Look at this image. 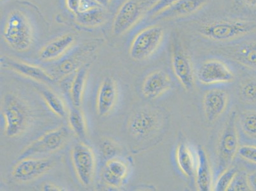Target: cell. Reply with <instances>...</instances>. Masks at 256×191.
Here are the masks:
<instances>
[{
	"instance_id": "obj_4",
	"label": "cell",
	"mask_w": 256,
	"mask_h": 191,
	"mask_svg": "<svg viewBox=\"0 0 256 191\" xmlns=\"http://www.w3.org/2000/svg\"><path fill=\"white\" fill-rule=\"evenodd\" d=\"M104 42V40L96 38L90 40L74 48L67 54L60 58L54 65L50 73L55 79H62L66 76H73L79 68L88 64L94 54Z\"/></svg>"
},
{
	"instance_id": "obj_17",
	"label": "cell",
	"mask_w": 256,
	"mask_h": 191,
	"mask_svg": "<svg viewBox=\"0 0 256 191\" xmlns=\"http://www.w3.org/2000/svg\"><path fill=\"white\" fill-rule=\"evenodd\" d=\"M172 87L171 78L166 72L156 70L146 76L142 84V93L145 98L154 100L168 92Z\"/></svg>"
},
{
	"instance_id": "obj_2",
	"label": "cell",
	"mask_w": 256,
	"mask_h": 191,
	"mask_svg": "<svg viewBox=\"0 0 256 191\" xmlns=\"http://www.w3.org/2000/svg\"><path fill=\"white\" fill-rule=\"evenodd\" d=\"M2 37L6 44L18 52H26L34 42V30L28 16L20 10H13L6 16Z\"/></svg>"
},
{
	"instance_id": "obj_16",
	"label": "cell",
	"mask_w": 256,
	"mask_h": 191,
	"mask_svg": "<svg viewBox=\"0 0 256 191\" xmlns=\"http://www.w3.org/2000/svg\"><path fill=\"white\" fill-rule=\"evenodd\" d=\"M118 88L117 81L111 76L102 80L98 92L96 112L100 117H106L110 114L117 104Z\"/></svg>"
},
{
	"instance_id": "obj_38",
	"label": "cell",
	"mask_w": 256,
	"mask_h": 191,
	"mask_svg": "<svg viewBox=\"0 0 256 191\" xmlns=\"http://www.w3.org/2000/svg\"><path fill=\"white\" fill-rule=\"evenodd\" d=\"M248 179L251 190H256V172L248 174Z\"/></svg>"
},
{
	"instance_id": "obj_7",
	"label": "cell",
	"mask_w": 256,
	"mask_h": 191,
	"mask_svg": "<svg viewBox=\"0 0 256 191\" xmlns=\"http://www.w3.org/2000/svg\"><path fill=\"white\" fill-rule=\"evenodd\" d=\"M236 114L230 116L221 134L218 150V174L230 168L238 152L239 138Z\"/></svg>"
},
{
	"instance_id": "obj_34",
	"label": "cell",
	"mask_w": 256,
	"mask_h": 191,
	"mask_svg": "<svg viewBox=\"0 0 256 191\" xmlns=\"http://www.w3.org/2000/svg\"><path fill=\"white\" fill-rule=\"evenodd\" d=\"M178 1V0H157L148 11V14L153 18H156L160 13L170 8Z\"/></svg>"
},
{
	"instance_id": "obj_24",
	"label": "cell",
	"mask_w": 256,
	"mask_h": 191,
	"mask_svg": "<svg viewBox=\"0 0 256 191\" xmlns=\"http://www.w3.org/2000/svg\"><path fill=\"white\" fill-rule=\"evenodd\" d=\"M90 66H92V64L90 62H88L79 68L74 74L69 93L70 98L74 106L80 108L81 104H82L84 92L86 82H87Z\"/></svg>"
},
{
	"instance_id": "obj_26",
	"label": "cell",
	"mask_w": 256,
	"mask_h": 191,
	"mask_svg": "<svg viewBox=\"0 0 256 191\" xmlns=\"http://www.w3.org/2000/svg\"><path fill=\"white\" fill-rule=\"evenodd\" d=\"M38 92L48 108L54 114L60 118L66 117V106L60 97L48 88H39Z\"/></svg>"
},
{
	"instance_id": "obj_40",
	"label": "cell",
	"mask_w": 256,
	"mask_h": 191,
	"mask_svg": "<svg viewBox=\"0 0 256 191\" xmlns=\"http://www.w3.org/2000/svg\"><path fill=\"white\" fill-rule=\"evenodd\" d=\"M243 1L246 6H250L251 8H256V0H243Z\"/></svg>"
},
{
	"instance_id": "obj_9",
	"label": "cell",
	"mask_w": 256,
	"mask_h": 191,
	"mask_svg": "<svg viewBox=\"0 0 256 191\" xmlns=\"http://www.w3.org/2000/svg\"><path fill=\"white\" fill-rule=\"evenodd\" d=\"M72 164L76 176L85 187L92 185L96 170V156L94 151L84 143L75 144L72 149Z\"/></svg>"
},
{
	"instance_id": "obj_27",
	"label": "cell",
	"mask_w": 256,
	"mask_h": 191,
	"mask_svg": "<svg viewBox=\"0 0 256 191\" xmlns=\"http://www.w3.org/2000/svg\"><path fill=\"white\" fill-rule=\"evenodd\" d=\"M68 121L72 131L82 140L87 138L88 128L84 115L78 107H72L68 112Z\"/></svg>"
},
{
	"instance_id": "obj_28",
	"label": "cell",
	"mask_w": 256,
	"mask_h": 191,
	"mask_svg": "<svg viewBox=\"0 0 256 191\" xmlns=\"http://www.w3.org/2000/svg\"><path fill=\"white\" fill-rule=\"evenodd\" d=\"M238 122L242 134L256 141V110L242 112L238 116Z\"/></svg>"
},
{
	"instance_id": "obj_25",
	"label": "cell",
	"mask_w": 256,
	"mask_h": 191,
	"mask_svg": "<svg viewBox=\"0 0 256 191\" xmlns=\"http://www.w3.org/2000/svg\"><path fill=\"white\" fill-rule=\"evenodd\" d=\"M108 18V12L103 6L79 12L75 15L78 24L84 27L95 28L104 24Z\"/></svg>"
},
{
	"instance_id": "obj_11",
	"label": "cell",
	"mask_w": 256,
	"mask_h": 191,
	"mask_svg": "<svg viewBox=\"0 0 256 191\" xmlns=\"http://www.w3.org/2000/svg\"><path fill=\"white\" fill-rule=\"evenodd\" d=\"M55 162L50 158L28 157L18 160L11 172L12 177L20 182L36 180L48 173Z\"/></svg>"
},
{
	"instance_id": "obj_10",
	"label": "cell",
	"mask_w": 256,
	"mask_h": 191,
	"mask_svg": "<svg viewBox=\"0 0 256 191\" xmlns=\"http://www.w3.org/2000/svg\"><path fill=\"white\" fill-rule=\"evenodd\" d=\"M162 116L156 109L142 108L132 114L128 120V130L134 138H144L162 127Z\"/></svg>"
},
{
	"instance_id": "obj_21",
	"label": "cell",
	"mask_w": 256,
	"mask_h": 191,
	"mask_svg": "<svg viewBox=\"0 0 256 191\" xmlns=\"http://www.w3.org/2000/svg\"><path fill=\"white\" fill-rule=\"evenodd\" d=\"M206 2V0H178L155 18L171 20L192 15L203 8Z\"/></svg>"
},
{
	"instance_id": "obj_19",
	"label": "cell",
	"mask_w": 256,
	"mask_h": 191,
	"mask_svg": "<svg viewBox=\"0 0 256 191\" xmlns=\"http://www.w3.org/2000/svg\"><path fill=\"white\" fill-rule=\"evenodd\" d=\"M129 174V166L124 160L117 157L106 160L103 170L102 179L109 187L120 188L124 184Z\"/></svg>"
},
{
	"instance_id": "obj_6",
	"label": "cell",
	"mask_w": 256,
	"mask_h": 191,
	"mask_svg": "<svg viewBox=\"0 0 256 191\" xmlns=\"http://www.w3.org/2000/svg\"><path fill=\"white\" fill-rule=\"evenodd\" d=\"M164 30L160 25H152L137 32L130 45V57L134 60L150 58L160 48L164 38Z\"/></svg>"
},
{
	"instance_id": "obj_30",
	"label": "cell",
	"mask_w": 256,
	"mask_h": 191,
	"mask_svg": "<svg viewBox=\"0 0 256 191\" xmlns=\"http://www.w3.org/2000/svg\"><path fill=\"white\" fill-rule=\"evenodd\" d=\"M238 173L236 168L230 167L218 174L214 190L216 191L228 190L234 181L235 176Z\"/></svg>"
},
{
	"instance_id": "obj_41",
	"label": "cell",
	"mask_w": 256,
	"mask_h": 191,
	"mask_svg": "<svg viewBox=\"0 0 256 191\" xmlns=\"http://www.w3.org/2000/svg\"><path fill=\"white\" fill-rule=\"evenodd\" d=\"M1 1L3 2V1H4V0H1Z\"/></svg>"
},
{
	"instance_id": "obj_20",
	"label": "cell",
	"mask_w": 256,
	"mask_h": 191,
	"mask_svg": "<svg viewBox=\"0 0 256 191\" xmlns=\"http://www.w3.org/2000/svg\"><path fill=\"white\" fill-rule=\"evenodd\" d=\"M76 40V36L72 34H64L54 39L39 50V59L45 62L60 59L70 50Z\"/></svg>"
},
{
	"instance_id": "obj_1",
	"label": "cell",
	"mask_w": 256,
	"mask_h": 191,
	"mask_svg": "<svg viewBox=\"0 0 256 191\" xmlns=\"http://www.w3.org/2000/svg\"><path fill=\"white\" fill-rule=\"evenodd\" d=\"M1 112L4 120V134L8 138L22 136L32 122L31 109L15 93H6L2 98Z\"/></svg>"
},
{
	"instance_id": "obj_33",
	"label": "cell",
	"mask_w": 256,
	"mask_h": 191,
	"mask_svg": "<svg viewBox=\"0 0 256 191\" xmlns=\"http://www.w3.org/2000/svg\"><path fill=\"white\" fill-rule=\"evenodd\" d=\"M101 152L103 156L104 159L106 160L116 157L118 151V148L117 144L114 143L110 140H106L100 146Z\"/></svg>"
},
{
	"instance_id": "obj_8",
	"label": "cell",
	"mask_w": 256,
	"mask_h": 191,
	"mask_svg": "<svg viewBox=\"0 0 256 191\" xmlns=\"http://www.w3.org/2000/svg\"><path fill=\"white\" fill-rule=\"evenodd\" d=\"M69 135L68 130L64 126L46 132L26 146L20 153L18 160L56 152L66 144Z\"/></svg>"
},
{
	"instance_id": "obj_23",
	"label": "cell",
	"mask_w": 256,
	"mask_h": 191,
	"mask_svg": "<svg viewBox=\"0 0 256 191\" xmlns=\"http://www.w3.org/2000/svg\"><path fill=\"white\" fill-rule=\"evenodd\" d=\"M176 160L178 169L184 176L192 178L195 174L196 154L185 142H181L176 148Z\"/></svg>"
},
{
	"instance_id": "obj_35",
	"label": "cell",
	"mask_w": 256,
	"mask_h": 191,
	"mask_svg": "<svg viewBox=\"0 0 256 191\" xmlns=\"http://www.w3.org/2000/svg\"><path fill=\"white\" fill-rule=\"evenodd\" d=\"M82 0H65L67 9L74 15H76L80 10Z\"/></svg>"
},
{
	"instance_id": "obj_12",
	"label": "cell",
	"mask_w": 256,
	"mask_h": 191,
	"mask_svg": "<svg viewBox=\"0 0 256 191\" xmlns=\"http://www.w3.org/2000/svg\"><path fill=\"white\" fill-rule=\"evenodd\" d=\"M196 78L199 82L204 86L225 84L232 82L234 74L231 68L222 60L210 59L200 64Z\"/></svg>"
},
{
	"instance_id": "obj_3",
	"label": "cell",
	"mask_w": 256,
	"mask_h": 191,
	"mask_svg": "<svg viewBox=\"0 0 256 191\" xmlns=\"http://www.w3.org/2000/svg\"><path fill=\"white\" fill-rule=\"evenodd\" d=\"M256 32V20H220L206 23L199 29L201 36L215 42L234 40Z\"/></svg>"
},
{
	"instance_id": "obj_14",
	"label": "cell",
	"mask_w": 256,
	"mask_h": 191,
	"mask_svg": "<svg viewBox=\"0 0 256 191\" xmlns=\"http://www.w3.org/2000/svg\"><path fill=\"white\" fill-rule=\"evenodd\" d=\"M172 65L174 73L184 90H192L195 74L192 62L180 44H174L172 48Z\"/></svg>"
},
{
	"instance_id": "obj_39",
	"label": "cell",
	"mask_w": 256,
	"mask_h": 191,
	"mask_svg": "<svg viewBox=\"0 0 256 191\" xmlns=\"http://www.w3.org/2000/svg\"><path fill=\"white\" fill-rule=\"evenodd\" d=\"M94 1L97 2L100 6L106 8L109 4H110V2L112 1V0H94Z\"/></svg>"
},
{
	"instance_id": "obj_37",
	"label": "cell",
	"mask_w": 256,
	"mask_h": 191,
	"mask_svg": "<svg viewBox=\"0 0 256 191\" xmlns=\"http://www.w3.org/2000/svg\"><path fill=\"white\" fill-rule=\"evenodd\" d=\"M42 190L46 191H62L66 190L64 188L60 187L56 184L48 182L44 184L42 186Z\"/></svg>"
},
{
	"instance_id": "obj_32",
	"label": "cell",
	"mask_w": 256,
	"mask_h": 191,
	"mask_svg": "<svg viewBox=\"0 0 256 191\" xmlns=\"http://www.w3.org/2000/svg\"><path fill=\"white\" fill-rule=\"evenodd\" d=\"M237 154L242 160L256 165V146L244 145L239 146Z\"/></svg>"
},
{
	"instance_id": "obj_22",
	"label": "cell",
	"mask_w": 256,
	"mask_h": 191,
	"mask_svg": "<svg viewBox=\"0 0 256 191\" xmlns=\"http://www.w3.org/2000/svg\"><path fill=\"white\" fill-rule=\"evenodd\" d=\"M196 154V166L195 177L198 188L201 191H209L212 188V176L208 157L203 148H198Z\"/></svg>"
},
{
	"instance_id": "obj_13",
	"label": "cell",
	"mask_w": 256,
	"mask_h": 191,
	"mask_svg": "<svg viewBox=\"0 0 256 191\" xmlns=\"http://www.w3.org/2000/svg\"><path fill=\"white\" fill-rule=\"evenodd\" d=\"M0 64L2 68L14 72L20 76L38 82L53 84L56 81V79L50 72L42 68L15 59L8 56H2L0 59Z\"/></svg>"
},
{
	"instance_id": "obj_36",
	"label": "cell",
	"mask_w": 256,
	"mask_h": 191,
	"mask_svg": "<svg viewBox=\"0 0 256 191\" xmlns=\"http://www.w3.org/2000/svg\"><path fill=\"white\" fill-rule=\"evenodd\" d=\"M102 6L94 0H82L80 12L90 10V9Z\"/></svg>"
},
{
	"instance_id": "obj_29",
	"label": "cell",
	"mask_w": 256,
	"mask_h": 191,
	"mask_svg": "<svg viewBox=\"0 0 256 191\" xmlns=\"http://www.w3.org/2000/svg\"><path fill=\"white\" fill-rule=\"evenodd\" d=\"M238 93L240 97L246 103L256 104V80L248 78L241 82Z\"/></svg>"
},
{
	"instance_id": "obj_18",
	"label": "cell",
	"mask_w": 256,
	"mask_h": 191,
	"mask_svg": "<svg viewBox=\"0 0 256 191\" xmlns=\"http://www.w3.org/2000/svg\"><path fill=\"white\" fill-rule=\"evenodd\" d=\"M228 104V95L220 88H211L204 93L203 106L204 116L209 122H214L224 113Z\"/></svg>"
},
{
	"instance_id": "obj_31",
	"label": "cell",
	"mask_w": 256,
	"mask_h": 191,
	"mask_svg": "<svg viewBox=\"0 0 256 191\" xmlns=\"http://www.w3.org/2000/svg\"><path fill=\"white\" fill-rule=\"evenodd\" d=\"M228 190H251L248 182V174L243 172H238Z\"/></svg>"
},
{
	"instance_id": "obj_15",
	"label": "cell",
	"mask_w": 256,
	"mask_h": 191,
	"mask_svg": "<svg viewBox=\"0 0 256 191\" xmlns=\"http://www.w3.org/2000/svg\"><path fill=\"white\" fill-rule=\"evenodd\" d=\"M226 57L246 68L256 70V40L229 46L221 48Z\"/></svg>"
},
{
	"instance_id": "obj_5",
	"label": "cell",
	"mask_w": 256,
	"mask_h": 191,
	"mask_svg": "<svg viewBox=\"0 0 256 191\" xmlns=\"http://www.w3.org/2000/svg\"><path fill=\"white\" fill-rule=\"evenodd\" d=\"M157 0H126L114 18L112 32L114 36H121L138 23Z\"/></svg>"
}]
</instances>
